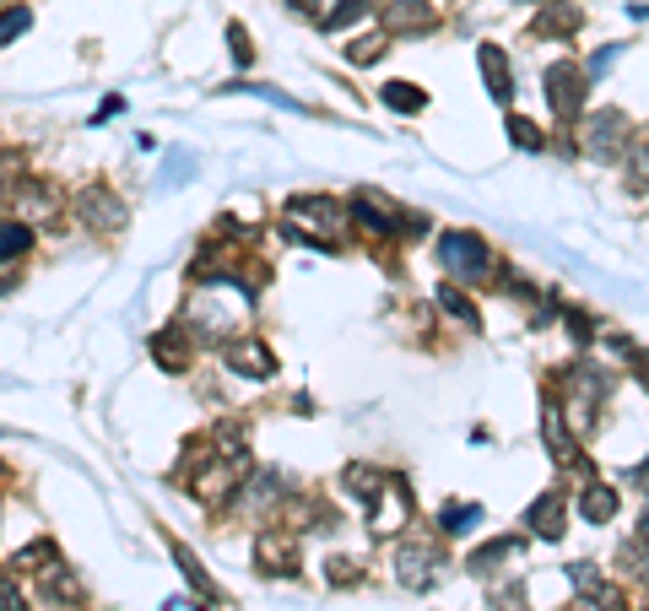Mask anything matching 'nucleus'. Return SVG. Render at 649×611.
<instances>
[{
    "instance_id": "obj_6",
    "label": "nucleus",
    "mask_w": 649,
    "mask_h": 611,
    "mask_svg": "<svg viewBox=\"0 0 649 611\" xmlns=\"http://www.w3.org/2000/svg\"><path fill=\"white\" fill-rule=\"evenodd\" d=\"M433 579H439V552H433V547H406L401 552V584L422 590V584H433Z\"/></svg>"
},
{
    "instance_id": "obj_15",
    "label": "nucleus",
    "mask_w": 649,
    "mask_h": 611,
    "mask_svg": "<svg viewBox=\"0 0 649 611\" xmlns=\"http://www.w3.org/2000/svg\"><path fill=\"white\" fill-rule=\"evenodd\" d=\"M477 520H482V509H477V503H445V514H439L445 535H466Z\"/></svg>"
},
{
    "instance_id": "obj_1",
    "label": "nucleus",
    "mask_w": 649,
    "mask_h": 611,
    "mask_svg": "<svg viewBox=\"0 0 649 611\" xmlns=\"http://www.w3.org/2000/svg\"><path fill=\"white\" fill-rule=\"evenodd\" d=\"M579 141H585V152H590V158L611 163V158H622V152H628L633 124H628V114H622V109H601V114H590V120H585Z\"/></svg>"
},
{
    "instance_id": "obj_21",
    "label": "nucleus",
    "mask_w": 649,
    "mask_h": 611,
    "mask_svg": "<svg viewBox=\"0 0 649 611\" xmlns=\"http://www.w3.org/2000/svg\"><path fill=\"white\" fill-rule=\"evenodd\" d=\"M439 303H445L449 314H455V320H466V325L477 330V309H471V298H466V292H455V287H445V292H439Z\"/></svg>"
},
{
    "instance_id": "obj_17",
    "label": "nucleus",
    "mask_w": 649,
    "mask_h": 611,
    "mask_svg": "<svg viewBox=\"0 0 649 611\" xmlns=\"http://www.w3.org/2000/svg\"><path fill=\"white\" fill-rule=\"evenodd\" d=\"M385 103H390L396 114H417V109H422V92H417L411 82H390L385 87Z\"/></svg>"
},
{
    "instance_id": "obj_31",
    "label": "nucleus",
    "mask_w": 649,
    "mask_h": 611,
    "mask_svg": "<svg viewBox=\"0 0 649 611\" xmlns=\"http://www.w3.org/2000/svg\"><path fill=\"white\" fill-rule=\"evenodd\" d=\"M492 601H503V611H526V590L520 584H509L503 595H492Z\"/></svg>"
},
{
    "instance_id": "obj_28",
    "label": "nucleus",
    "mask_w": 649,
    "mask_h": 611,
    "mask_svg": "<svg viewBox=\"0 0 649 611\" xmlns=\"http://www.w3.org/2000/svg\"><path fill=\"white\" fill-rule=\"evenodd\" d=\"M347 54H352L358 66H368V60H379V54H385V43H379V39H363V43H352Z\"/></svg>"
},
{
    "instance_id": "obj_10",
    "label": "nucleus",
    "mask_w": 649,
    "mask_h": 611,
    "mask_svg": "<svg viewBox=\"0 0 649 611\" xmlns=\"http://www.w3.org/2000/svg\"><path fill=\"white\" fill-rule=\"evenodd\" d=\"M385 22H390L396 33H428V28H433V11H428V0H396Z\"/></svg>"
},
{
    "instance_id": "obj_12",
    "label": "nucleus",
    "mask_w": 649,
    "mask_h": 611,
    "mask_svg": "<svg viewBox=\"0 0 649 611\" xmlns=\"http://www.w3.org/2000/svg\"><path fill=\"white\" fill-rule=\"evenodd\" d=\"M54 206H60V196L49 184H22L17 190V211L22 217H54Z\"/></svg>"
},
{
    "instance_id": "obj_8",
    "label": "nucleus",
    "mask_w": 649,
    "mask_h": 611,
    "mask_svg": "<svg viewBox=\"0 0 649 611\" xmlns=\"http://www.w3.org/2000/svg\"><path fill=\"white\" fill-rule=\"evenodd\" d=\"M254 552H260V569L266 573H298V552H292V541H282L277 530H266L254 541Z\"/></svg>"
},
{
    "instance_id": "obj_29",
    "label": "nucleus",
    "mask_w": 649,
    "mask_h": 611,
    "mask_svg": "<svg viewBox=\"0 0 649 611\" xmlns=\"http://www.w3.org/2000/svg\"><path fill=\"white\" fill-rule=\"evenodd\" d=\"M568 579H573V584H585V590H596V584H601V573L590 569V563H568Z\"/></svg>"
},
{
    "instance_id": "obj_22",
    "label": "nucleus",
    "mask_w": 649,
    "mask_h": 611,
    "mask_svg": "<svg viewBox=\"0 0 649 611\" xmlns=\"http://www.w3.org/2000/svg\"><path fill=\"white\" fill-rule=\"evenodd\" d=\"M573 22H579V11H573V6H558V11H547V17L536 22V33H568Z\"/></svg>"
},
{
    "instance_id": "obj_26",
    "label": "nucleus",
    "mask_w": 649,
    "mask_h": 611,
    "mask_svg": "<svg viewBox=\"0 0 649 611\" xmlns=\"http://www.w3.org/2000/svg\"><path fill=\"white\" fill-rule=\"evenodd\" d=\"M17 563H22V569H49V563H54V547H49V541H39V547L17 552Z\"/></svg>"
},
{
    "instance_id": "obj_2",
    "label": "nucleus",
    "mask_w": 649,
    "mask_h": 611,
    "mask_svg": "<svg viewBox=\"0 0 649 611\" xmlns=\"http://www.w3.org/2000/svg\"><path fill=\"white\" fill-rule=\"evenodd\" d=\"M439 260H445L460 282L487 277V244L477 239V233H445V239H439Z\"/></svg>"
},
{
    "instance_id": "obj_11",
    "label": "nucleus",
    "mask_w": 649,
    "mask_h": 611,
    "mask_svg": "<svg viewBox=\"0 0 649 611\" xmlns=\"http://www.w3.org/2000/svg\"><path fill=\"white\" fill-rule=\"evenodd\" d=\"M477 60H482L487 92H492L498 103H509V92H515V87H509V60H503V54H498L492 43H482V54H477Z\"/></svg>"
},
{
    "instance_id": "obj_30",
    "label": "nucleus",
    "mask_w": 649,
    "mask_h": 611,
    "mask_svg": "<svg viewBox=\"0 0 649 611\" xmlns=\"http://www.w3.org/2000/svg\"><path fill=\"white\" fill-rule=\"evenodd\" d=\"M17 607H22V590L11 579H0V611H17Z\"/></svg>"
},
{
    "instance_id": "obj_34",
    "label": "nucleus",
    "mask_w": 649,
    "mask_h": 611,
    "mask_svg": "<svg viewBox=\"0 0 649 611\" xmlns=\"http://www.w3.org/2000/svg\"><path fill=\"white\" fill-rule=\"evenodd\" d=\"M0 179H6V173H0Z\"/></svg>"
},
{
    "instance_id": "obj_24",
    "label": "nucleus",
    "mask_w": 649,
    "mask_h": 611,
    "mask_svg": "<svg viewBox=\"0 0 649 611\" xmlns=\"http://www.w3.org/2000/svg\"><path fill=\"white\" fill-rule=\"evenodd\" d=\"M190 168H196L190 152H173V158H168V173H162V184H168V190H179V184L190 179Z\"/></svg>"
},
{
    "instance_id": "obj_23",
    "label": "nucleus",
    "mask_w": 649,
    "mask_h": 611,
    "mask_svg": "<svg viewBox=\"0 0 649 611\" xmlns=\"http://www.w3.org/2000/svg\"><path fill=\"white\" fill-rule=\"evenodd\" d=\"M515 552H520L515 541H492V547H482V552L471 558V569H477V573H487V569H492V563H498V558H515Z\"/></svg>"
},
{
    "instance_id": "obj_7",
    "label": "nucleus",
    "mask_w": 649,
    "mask_h": 611,
    "mask_svg": "<svg viewBox=\"0 0 649 611\" xmlns=\"http://www.w3.org/2000/svg\"><path fill=\"white\" fill-rule=\"evenodd\" d=\"M530 530H536L541 541H558V535H563V492H547V498L530 503Z\"/></svg>"
},
{
    "instance_id": "obj_9",
    "label": "nucleus",
    "mask_w": 649,
    "mask_h": 611,
    "mask_svg": "<svg viewBox=\"0 0 649 611\" xmlns=\"http://www.w3.org/2000/svg\"><path fill=\"white\" fill-rule=\"evenodd\" d=\"M228 368H233V373H249V379H266V373H271V352H266V347H260V341H233V352H228Z\"/></svg>"
},
{
    "instance_id": "obj_16",
    "label": "nucleus",
    "mask_w": 649,
    "mask_h": 611,
    "mask_svg": "<svg viewBox=\"0 0 649 611\" xmlns=\"http://www.w3.org/2000/svg\"><path fill=\"white\" fill-rule=\"evenodd\" d=\"M28 244H33V233L22 222H0V260H22Z\"/></svg>"
},
{
    "instance_id": "obj_19",
    "label": "nucleus",
    "mask_w": 649,
    "mask_h": 611,
    "mask_svg": "<svg viewBox=\"0 0 649 611\" xmlns=\"http://www.w3.org/2000/svg\"><path fill=\"white\" fill-rule=\"evenodd\" d=\"M379 482H385V477H379V471H363V465H347V492H358V498H373V492H379Z\"/></svg>"
},
{
    "instance_id": "obj_25",
    "label": "nucleus",
    "mask_w": 649,
    "mask_h": 611,
    "mask_svg": "<svg viewBox=\"0 0 649 611\" xmlns=\"http://www.w3.org/2000/svg\"><path fill=\"white\" fill-rule=\"evenodd\" d=\"M509 136H515V147H526V152L541 147V130H536L530 120H509Z\"/></svg>"
},
{
    "instance_id": "obj_5",
    "label": "nucleus",
    "mask_w": 649,
    "mask_h": 611,
    "mask_svg": "<svg viewBox=\"0 0 649 611\" xmlns=\"http://www.w3.org/2000/svg\"><path fill=\"white\" fill-rule=\"evenodd\" d=\"M77 217L87 228H98V233H120L124 228V201L120 196H109L103 184H92V190H81L77 196Z\"/></svg>"
},
{
    "instance_id": "obj_27",
    "label": "nucleus",
    "mask_w": 649,
    "mask_h": 611,
    "mask_svg": "<svg viewBox=\"0 0 649 611\" xmlns=\"http://www.w3.org/2000/svg\"><path fill=\"white\" fill-rule=\"evenodd\" d=\"M579 611H622V595L596 584V595H590V601H579Z\"/></svg>"
},
{
    "instance_id": "obj_32",
    "label": "nucleus",
    "mask_w": 649,
    "mask_h": 611,
    "mask_svg": "<svg viewBox=\"0 0 649 611\" xmlns=\"http://www.w3.org/2000/svg\"><path fill=\"white\" fill-rule=\"evenodd\" d=\"M228 43H233V60H239V66H249V39H243V28H233V33H228Z\"/></svg>"
},
{
    "instance_id": "obj_18",
    "label": "nucleus",
    "mask_w": 649,
    "mask_h": 611,
    "mask_svg": "<svg viewBox=\"0 0 649 611\" xmlns=\"http://www.w3.org/2000/svg\"><path fill=\"white\" fill-rule=\"evenodd\" d=\"M152 347H158V363H162V368H173V373H179V368L190 363V358L179 352V347H184V341H179V330H168V335H158Z\"/></svg>"
},
{
    "instance_id": "obj_20",
    "label": "nucleus",
    "mask_w": 649,
    "mask_h": 611,
    "mask_svg": "<svg viewBox=\"0 0 649 611\" xmlns=\"http://www.w3.org/2000/svg\"><path fill=\"white\" fill-rule=\"evenodd\" d=\"M28 22H33V11H28V6H11V11H0V43H11L17 33H28Z\"/></svg>"
},
{
    "instance_id": "obj_33",
    "label": "nucleus",
    "mask_w": 649,
    "mask_h": 611,
    "mask_svg": "<svg viewBox=\"0 0 649 611\" xmlns=\"http://www.w3.org/2000/svg\"><path fill=\"white\" fill-rule=\"evenodd\" d=\"M17 287V260H0V298Z\"/></svg>"
},
{
    "instance_id": "obj_14",
    "label": "nucleus",
    "mask_w": 649,
    "mask_h": 611,
    "mask_svg": "<svg viewBox=\"0 0 649 611\" xmlns=\"http://www.w3.org/2000/svg\"><path fill=\"white\" fill-rule=\"evenodd\" d=\"M282 492H287L282 471H260V477H254V488L243 492V503H249V509H266V503H271V498H282Z\"/></svg>"
},
{
    "instance_id": "obj_4",
    "label": "nucleus",
    "mask_w": 649,
    "mask_h": 611,
    "mask_svg": "<svg viewBox=\"0 0 649 611\" xmlns=\"http://www.w3.org/2000/svg\"><path fill=\"white\" fill-rule=\"evenodd\" d=\"M287 217H292V228H309V233H320V239H336V233H341V206L324 201V196H298V201H287Z\"/></svg>"
},
{
    "instance_id": "obj_13",
    "label": "nucleus",
    "mask_w": 649,
    "mask_h": 611,
    "mask_svg": "<svg viewBox=\"0 0 649 611\" xmlns=\"http://www.w3.org/2000/svg\"><path fill=\"white\" fill-rule=\"evenodd\" d=\"M579 509H585V520H611L617 514V492L611 488H601V482H585V498H579Z\"/></svg>"
},
{
    "instance_id": "obj_3",
    "label": "nucleus",
    "mask_w": 649,
    "mask_h": 611,
    "mask_svg": "<svg viewBox=\"0 0 649 611\" xmlns=\"http://www.w3.org/2000/svg\"><path fill=\"white\" fill-rule=\"evenodd\" d=\"M547 98H552V114H558V120H573L579 103H585V71H579L573 60H558V66L547 71Z\"/></svg>"
}]
</instances>
